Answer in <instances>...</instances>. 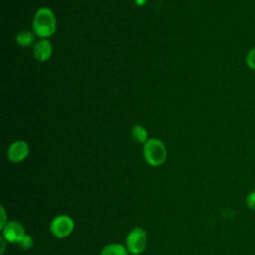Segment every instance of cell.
Returning a JSON list of instances; mask_svg holds the SVG:
<instances>
[{"label":"cell","mask_w":255,"mask_h":255,"mask_svg":"<svg viewBox=\"0 0 255 255\" xmlns=\"http://www.w3.org/2000/svg\"><path fill=\"white\" fill-rule=\"evenodd\" d=\"M138 5H142L144 3V0H135Z\"/></svg>","instance_id":"cell-15"},{"label":"cell","mask_w":255,"mask_h":255,"mask_svg":"<svg viewBox=\"0 0 255 255\" xmlns=\"http://www.w3.org/2000/svg\"><path fill=\"white\" fill-rule=\"evenodd\" d=\"M29 154L28 143L24 140L14 141L7 150L8 159L12 162H20L24 160Z\"/></svg>","instance_id":"cell-6"},{"label":"cell","mask_w":255,"mask_h":255,"mask_svg":"<svg viewBox=\"0 0 255 255\" xmlns=\"http://www.w3.org/2000/svg\"><path fill=\"white\" fill-rule=\"evenodd\" d=\"M246 65L249 69L255 71V48L251 49L246 56Z\"/></svg>","instance_id":"cell-11"},{"label":"cell","mask_w":255,"mask_h":255,"mask_svg":"<svg viewBox=\"0 0 255 255\" xmlns=\"http://www.w3.org/2000/svg\"><path fill=\"white\" fill-rule=\"evenodd\" d=\"M50 229L54 236L64 238L69 236L74 230V221L67 215H59L52 220Z\"/></svg>","instance_id":"cell-4"},{"label":"cell","mask_w":255,"mask_h":255,"mask_svg":"<svg viewBox=\"0 0 255 255\" xmlns=\"http://www.w3.org/2000/svg\"><path fill=\"white\" fill-rule=\"evenodd\" d=\"M35 34L34 32L32 31H29V30H22L20 31L17 35H16V43L20 46V47H23V48H27V47H30L33 43H34V40H35Z\"/></svg>","instance_id":"cell-8"},{"label":"cell","mask_w":255,"mask_h":255,"mask_svg":"<svg viewBox=\"0 0 255 255\" xmlns=\"http://www.w3.org/2000/svg\"><path fill=\"white\" fill-rule=\"evenodd\" d=\"M1 211H2V221H1V224H0V228H1V230L4 228V226L6 225L5 223V218H6V215H5V211H4V208H3V206H1Z\"/></svg>","instance_id":"cell-14"},{"label":"cell","mask_w":255,"mask_h":255,"mask_svg":"<svg viewBox=\"0 0 255 255\" xmlns=\"http://www.w3.org/2000/svg\"><path fill=\"white\" fill-rule=\"evenodd\" d=\"M32 29L34 34L41 39H47L54 35L57 30V21L54 12L48 7L38 9L33 18Z\"/></svg>","instance_id":"cell-1"},{"label":"cell","mask_w":255,"mask_h":255,"mask_svg":"<svg viewBox=\"0 0 255 255\" xmlns=\"http://www.w3.org/2000/svg\"><path fill=\"white\" fill-rule=\"evenodd\" d=\"M246 204L250 209H255V191L248 194L246 198Z\"/></svg>","instance_id":"cell-13"},{"label":"cell","mask_w":255,"mask_h":255,"mask_svg":"<svg viewBox=\"0 0 255 255\" xmlns=\"http://www.w3.org/2000/svg\"><path fill=\"white\" fill-rule=\"evenodd\" d=\"M2 237L10 243H19L26 235L25 229L18 221L8 222L2 229Z\"/></svg>","instance_id":"cell-5"},{"label":"cell","mask_w":255,"mask_h":255,"mask_svg":"<svg viewBox=\"0 0 255 255\" xmlns=\"http://www.w3.org/2000/svg\"><path fill=\"white\" fill-rule=\"evenodd\" d=\"M101 255H128V249L121 244H110L102 250Z\"/></svg>","instance_id":"cell-9"},{"label":"cell","mask_w":255,"mask_h":255,"mask_svg":"<svg viewBox=\"0 0 255 255\" xmlns=\"http://www.w3.org/2000/svg\"><path fill=\"white\" fill-rule=\"evenodd\" d=\"M127 249L130 253L136 255L141 253L146 246V233L140 227L133 228L128 235L127 236L126 240Z\"/></svg>","instance_id":"cell-3"},{"label":"cell","mask_w":255,"mask_h":255,"mask_svg":"<svg viewBox=\"0 0 255 255\" xmlns=\"http://www.w3.org/2000/svg\"><path fill=\"white\" fill-rule=\"evenodd\" d=\"M131 135L133 139L139 143H145L147 139V131L146 129L140 125H134L131 128Z\"/></svg>","instance_id":"cell-10"},{"label":"cell","mask_w":255,"mask_h":255,"mask_svg":"<svg viewBox=\"0 0 255 255\" xmlns=\"http://www.w3.org/2000/svg\"><path fill=\"white\" fill-rule=\"evenodd\" d=\"M18 244L21 246L22 249H29V248H31L32 245H33V239H32L31 236L25 235V236L21 239V241H20Z\"/></svg>","instance_id":"cell-12"},{"label":"cell","mask_w":255,"mask_h":255,"mask_svg":"<svg viewBox=\"0 0 255 255\" xmlns=\"http://www.w3.org/2000/svg\"><path fill=\"white\" fill-rule=\"evenodd\" d=\"M53 53V47L48 39H41L38 41L33 48V54L38 62L48 61Z\"/></svg>","instance_id":"cell-7"},{"label":"cell","mask_w":255,"mask_h":255,"mask_svg":"<svg viewBox=\"0 0 255 255\" xmlns=\"http://www.w3.org/2000/svg\"><path fill=\"white\" fill-rule=\"evenodd\" d=\"M142 151L146 162L151 166H158L166 159V148L157 138H149L143 144Z\"/></svg>","instance_id":"cell-2"}]
</instances>
